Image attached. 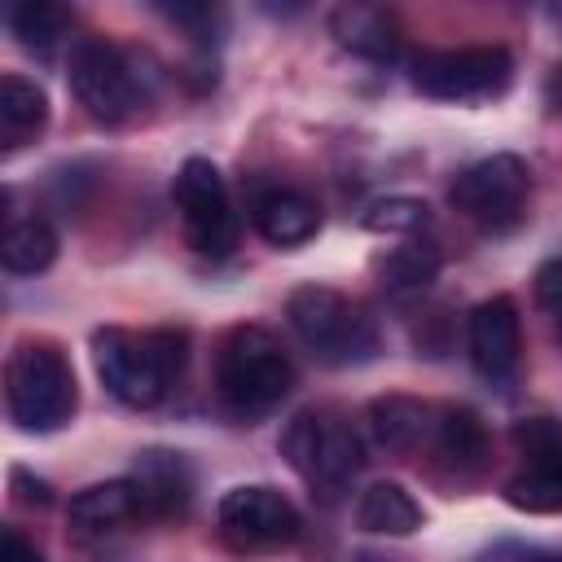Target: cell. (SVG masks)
Masks as SVG:
<instances>
[{"instance_id": "cell-1", "label": "cell", "mask_w": 562, "mask_h": 562, "mask_svg": "<svg viewBox=\"0 0 562 562\" xmlns=\"http://www.w3.org/2000/svg\"><path fill=\"white\" fill-rule=\"evenodd\" d=\"M184 356H189L184 329H149V334H132L119 325L92 329V369L101 386L127 408H154L167 395V386L180 378Z\"/></svg>"}, {"instance_id": "cell-2", "label": "cell", "mask_w": 562, "mask_h": 562, "mask_svg": "<svg viewBox=\"0 0 562 562\" xmlns=\"http://www.w3.org/2000/svg\"><path fill=\"white\" fill-rule=\"evenodd\" d=\"M294 386V360L263 325H237L215 351V391L237 417L272 413Z\"/></svg>"}, {"instance_id": "cell-3", "label": "cell", "mask_w": 562, "mask_h": 562, "mask_svg": "<svg viewBox=\"0 0 562 562\" xmlns=\"http://www.w3.org/2000/svg\"><path fill=\"white\" fill-rule=\"evenodd\" d=\"M4 408L18 430L48 435L61 430L79 408V386L70 360L53 342H18L4 364Z\"/></svg>"}, {"instance_id": "cell-4", "label": "cell", "mask_w": 562, "mask_h": 562, "mask_svg": "<svg viewBox=\"0 0 562 562\" xmlns=\"http://www.w3.org/2000/svg\"><path fill=\"white\" fill-rule=\"evenodd\" d=\"M290 329L325 364H360L378 351L373 316L334 285H299L285 303Z\"/></svg>"}, {"instance_id": "cell-5", "label": "cell", "mask_w": 562, "mask_h": 562, "mask_svg": "<svg viewBox=\"0 0 562 562\" xmlns=\"http://www.w3.org/2000/svg\"><path fill=\"white\" fill-rule=\"evenodd\" d=\"M281 457L321 496H338L364 465V443L334 408H307L281 430Z\"/></svg>"}, {"instance_id": "cell-6", "label": "cell", "mask_w": 562, "mask_h": 562, "mask_svg": "<svg viewBox=\"0 0 562 562\" xmlns=\"http://www.w3.org/2000/svg\"><path fill=\"white\" fill-rule=\"evenodd\" d=\"M70 92L88 119L119 127L145 105V75L119 44L79 40L70 48Z\"/></svg>"}, {"instance_id": "cell-7", "label": "cell", "mask_w": 562, "mask_h": 562, "mask_svg": "<svg viewBox=\"0 0 562 562\" xmlns=\"http://www.w3.org/2000/svg\"><path fill=\"white\" fill-rule=\"evenodd\" d=\"M413 88L435 101H487L514 79V57L505 48H435L413 57Z\"/></svg>"}, {"instance_id": "cell-8", "label": "cell", "mask_w": 562, "mask_h": 562, "mask_svg": "<svg viewBox=\"0 0 562 562\" xmlns=\"http://www.w3.org/2000/svg\"><path fill=\"white\" fill-rule=\"evenodd\" d=\"M171 198L193 250L224 259L237 246V215L228 202V184L211 158H184V167L171 180Z\"/></svg>"}, {"instance_id": "cell-9", "label": "cell", "mask_w": 562, "mask_h": 562, "mask_svg": "<svg viewBox=\"0 0 562 562\" xmlns=\"http://www.w3.org/2000/svg\"><path fill=\"white\" fill-rule=\"evenodd\" d=\"M514 448L522 465L505 479L501 496L522 514H562V422L522 417L514 426Z\"/></svg>"}, {"instance_id": "cell-10", "label": "cell", "mask_w": 562, "mask_h": 562, "mask_svg": "<svg viewBox=\"0 0 562 562\" xmlns=\"http://www.w3.org/2000/svg\"><path fill=\"white\" fill-rule=\"evenodd\" d=\"M220 536L233 549H281L294 544L303 531V518L294 501L268 483H241L220 496Z\"/></svg>"}, {"instance_id": "cell-11", "label": "cell", "mask_w": 562, "mask_h": 562, "mask_svg": "<svg viewBox=\"0 0 562 562\" xmlns=\"http://www.w3.org/2000/svg\"><path fill=\"white\" fill-rule=\"evenodd\" d=\"M527 184H531V171L518 154H492V158H479L470 162L452 189H448V202L474 220V224H509L518 220L522 202H527Z\"/></svg>"}, {"instance_id": "cell-12", "label": "cell", "mask_w": 562, "mask_h": 562, "mask_svg": "<svg viewBox=\"0 0 562 562\" xmlns=\"http://www.w3.org/2000/svg\"><path fill=\"white\" fill-rule=\"evenodd\" d=\"M465 347H470V364L479 378L487 382H505L518 369V351H522V329H518V307L509 294H492L470 312L465 325Z\"/></svg>"}, {"instance_id": "cell-13", "label": "cell", "mask_w": 562, "mask_h": 562, "mask_svg": "<svg viewBox=\"0 0 562 562\" xmlns=\"http://www.w3.org/2000/svg\"><path fill=\"white\" fill-rule=\"evenodd\" d=\"M250 220H255L259 237L268 246H281V250L285 246H303L321 228V211L303 193H294V189H268V193H259L255 206H250Z\"/></svg>"}, {"instance_id": "cell-14", "label": "cell", "mask_w": 562, "mask_h": 562, "mask_svg": "<svg viewBox=\"0 0 562 562\" xmlns=\"http://www.w3.org/2000/svg\"><path fill=\"white\" fill-rule=\"evenodd\" d=\"M132 479L140 487V509L145 514H180L189 505L193 474H189V465H184L180 452H162V448L140 452Z\"/></svg>"}, {"instance_id": "cell-15", "label": "cell", "mask_w": 562, "mask_h": 562, "mask_svg": "<svg viewBox=\"0 0 562 562\" xmlns=\"http://www.w3.org/2000/svg\"><path fill=\"white\" fill-rule=\"evenodd\" d=\"M430 443L435 452L457 470V474H474L483 470L487 461V430L479 422V413L452 404V408H439L435 422H430Z\"/></svg>"}, {"instance_id": "cell-16", "label": "cell", "mask_w": 562, "mask_h": 562, "mask_svg": "<svg viewBox=\"0 0 562 562\" xmlns=\"http://www.w3.org/2000/svg\"><path fill=\"white\" fill-rule=\"evenodd\" d=\"M435 413L408 395H382L369 404V435L386 452H413L422 439H430Z\"/></svg>"}, {"instance_id": "cell-17", "label": "cell", "mask_w": 562, "mask_h": 562, "mask_svg": "<svg viewBox=\"0 0 562 562\" xmlns=\"http://www.w3.org/2000/svg\"><path fill=\"white\" fill-rule=\"evenodd\" d=\"M48 123V97L35 79L26 75H4L0 79V145L18 149Z\"/></svg>"}, {"instance_id": "cell-18", "label": "cell", "mask_w": 562, "mask_h": 562, "mask_svg": "<svg viewBox=\"0 0 562 562\" xmlns=\"http://www.w3.org/2000/svg\"><path fill=\"white\" fill-rule=\"evenodd\" d=\"M145 514L140 509V487L136 479H110V483H92L83 492L70 496V522L83 527V531H105V527H119L127 518Z\"/></svg>"}, {"instance_id": "cell-19", "label": "cell", "mask_w": 562, "mask_h": 562, "mask_svg": "<svg viewBox=\"0 0 562 562\" xmlns=\"http://www.w3.org/2000/svg\"><path fill=\"white\" fill-rule=\"evenodd\" d=\"M356 527L369 536H413L422 527V505L400 483H373L356 505Z\"/></svg>"}, {"instance_id": "cell-20", "label": "cell", "mask_w": 562, "mask_h": 562, "mask_svg": "<svg viewBox=\"0 0 562 562\" xmlns=\"http://www.w3.org/2000/svg\"><path fill=\"white\" fill-rule=\"evenodd\" d=\"M334 40L356 53V57H369V61H391L400 53V40L391 31V22L378 13V9H364V4H347L334 13Z\"/></svg>"}, {"instance_id": "cell-21", "label": "cell", "mask_w": 562, "mask_h": 562, "mask_svg": "<svg viewBox=\"0 0 562 562\" xmlns=\"http://www.w3.org/2000/svg\"><path fill=\"white\" fill-rule=\"evenodd\" d=\"M53 259H57V233L44 220L31 215V220H13L4 228V237H0V263L9 272L31 277V272H44Z\"/></svg>"}, {"instance_id": "cell-22", "label": "cell", "mask_w": 562, "mask_h": 562, "mask_svg": "<svg viewBox=\"0 0 562 562\" xmlns=\"http://www.w3.org/2000/svg\"><path fill=\"white\" fill-rule=\"evenodd\" d=\"M439 263H443V255H439L435 241H404V246L386 250L373 268H378L386 290H422V285L435 281Z\"/></svg>"}, {"instance_id": "cell-23", "label": "cell", "mask_w": 562, "mask_h": 562, "mask_svg": "<svg viewBox=\"0 0 562 562\" xmlns=\"http://www.w3.org/2000/svg\"><path fill=\"white\" fill-rule=\"evenodd\" d=\"M9 31L18 35L22 48L31 53H48L61 35H66V13L48 0H22L9 9Z\"/></svg>"}, {"instance_id": "cell-24", "label": "cell", "mask_w": 562, "mask_h": 562, "mask_svg": "<svg viewBox=\"0 0 562 562\" xmlns=\"http://www.w3.org/2000/svg\"><path fill=\"white\" fill-rule=\"evenodd\" d=\"M430 224V206L422 198H378L364 211L369 233H417Z\"/></svg>"}, {"instance_id": "cell-25", "label": "cell", "mask_w": 562, "mask_h": 562, "mask_svg": "<svg viewBox=\"0 0 562 562\" xmlns=\"http://www.w3.org/2000/svg\"><path fill=\"white\" fill-rule=\"evenodd\" d=\"M536 303H540L553 338L562 342V255L558 259H544L536 268Z\"/></svg>"}, {"instance_id": "cell-26", "label": "cell", "mask_w": 562, "mask_h": 562, "mask_svg": "<svg viewBox=\"0 0 562 562\" xmlns=\"http://www.w3.org/2000/svg\"><path fill=\"white\" fill-rule=\"evenodd\" d=\"M171 22H180V26H189L193 31V40H206V31L220 22V13L215 9H206V4H176V9H162Z\"/></svg>"}, {"instance_id": "cell-27", "label": "cell", "mask_w": 562, "mask_h": 562, "mask_svg": "<svg viewBox=\"0 0 562 562\" xmlns=\"http://www.w3.org/2000/svg\"><path fill=\"white\" fill-rule=\"evenodd\" d=\"M0 562H44V553L18 531V527H4V540H0Z\"/></svg>"}, {"instance_id": "cell-28", "label": "cell", "mask_w": 562, "mask_h": 562, "mask_svg": "<svg viewBox=\"0 0 562 562\" xmlns=\"http://www.w3.org/2000/svg\"><path fill=\"white\" fill-rule=\"evenodd\" d=\"M13 483L22 487V483H26V474H22V470H13ZM22 501H31V505H48V501H53V487H48L44 479H35V483H31V492H22Z\"/></svg>"}, {"instance_id": "cell-29", "label": "cell", "mask_w": 562, "mask_h": 562, "mask_svg": "<svg viewBox=\"0 0 562 562\" xmlns=\"http://www.w3.org/2000/svg\"><path fill=\"white\" fill-rule=\"evenodd\" d=\"M544 97H549V105H553V110H562V66L549 75V88H544Z\"/></svg>"}]
</instances>
